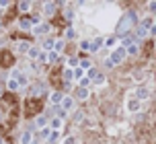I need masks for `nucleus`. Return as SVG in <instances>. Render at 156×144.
<instances>
[{"label":"nucleus","instance_id":"nucleus-20","mask_svg":"<svg viewBox=\"0 0 156 144\" xmlns=\"http://www.w3.org/2000/svg\"><path fill=\"white\" fill-rule=\"evenodd\" d=\"M33 23L29 21V19H21V29H31Z\"/></svg>","mask_w":156,"mask_h":144},{"label":"nucleus","instance_id":"nucleus-18","mask_svg":"<svg viewBox=\"0 0 156 144\" xmlns=\"http://www.w3.org/2000/svg\"><path fill=\"white\" fill-rule=\"evenodd\" d=\"M55 60H60V54H58V52H54V49H51V52H49V54H47V62H55Z\"/></svg>","mask_w":156,"mask_h":144},{"label":"nucleus","instance_id":"nucleus-22","mask_svg":"<svg viewBox=\"0 0 156 144\" xmlns=\"http://www.w3.org/2000/svg\"><path fill=\"white\" fill-rule=\"evenodd\" d=\"M45 124H47V120L43 117V115H39V117H37V128H43Z\"/></svg>","mask_w":156,"mask_h":144},{"label":"nucleus","instance_id":"nucleus-30","mask_svg":"<svg viewBox=\"0 0 156 144\" xmlns=\"http://www.w3.org/2000/svg\"><path fill=\"white\" fill-rule=\"evenodd\" d=\"M21 10H29V2H21Z\"/></svg>","mask_w":156,"mask_h":144},{"label":"nucleus","instance_id":"nucleus-6","mask_svg":"<svg viewBox=\"0 0 156 144\" xmlns=\"http://www.w3.org/2000/svg\"><path fill=\"white\" fill-rule=\"evenodd\" d=\"M76 97H78V99H88V97H90V88H86V87H78Z\"/></svg>","mask_w":156,"mask_h":144},{"label":"nucleus","instance_id":"nucleus-7","mask_svg":"<svg viewBox=\"0 0 156 144\" xmlns=\"http://www.w3.org/2000/svg\"><path fill=\"white\" fill-rule=\"evenodd\" d=\"M62 126H64L62 117H54V120L49 121V130H62Z\"/></svg>","mask_w":156,"mask_h":144},{"label":"nucleus","instance_id":"nucleus-4","mask_svg":"<svg viewBox=\"0 0 156 144\" xmlns=\"http://www.w3.org/2000/svg\"><path fill=\"white\" fill-rule=\"evenodd\" d=\"M136 99H138V101H146V99H150V91L146 87H140L138 91H136Z\"/></svg>","mask_w":156,"mask_h":144},{"label":"nucleus","instance_id":"nucleus-3","mask_svg":"<svg viewBox=\"0 0 156 144\" xmlns=\"http://www.w3.org/2000/svg\"><path fill=\"white\" fill-rule=\"evenodd\" d=\"M140 107H142V101H138V99H129V101L125 103V109H127L129 113H138Z\"/></svg>","mask_w":156,"mask_h":144},{"label":"nucleus","instance_id":"nucleus-15","mask_svg":"<svg viewBox=\"0 0 156 144\" xmlns=\"http://www.w3.org/2000/svg\"><path fill=\"white\" fill-rule=\"evenodd\" d=\"M94 85H97V87H101V85H105V82H107V78H105V74H97V76H94Z\"/></svg>","mask_w":156,"mask_h":144},{"label":"nucleus","instance_id":"nucleus-29","mask_svg":"<svg viewBox=\"0 0 156 144\" xmlns=\"http://www.w3.org/2000/svg\"><path fill=\"white\" fill-rule=\"evenodd\" d=\"M64 144H76V140H74V138H72V136H68V138H66V140H64Z\"/></svg>","mask_w":156,"mask_h":144},{"label":"nucleus","instance_id":"nucleus-8","mask_svg":"<svg viewBox=\"0 0 156 144\" xmlns=\"http://www.w3.org/2000/svg\"><path fill=\"white\" fill-rule=\"evenodd\" d=\"M60 101H62V95H60V93H58V91H51V93H49V103L51 105H60Z\"/></svg>","mask_w":156,"mask_h":144},{"label":"nucleus","instance_id":"nucleus-5","mask_svg":"<svg viewBox=\"0 0 156 144\" xmlns=\"http://www.w3.org/2000/svg\"><path fill=\"white\" fill-rule=\"evenodd\" d=\"M31 29H33V33H35V35H43V33H47L51 27H49V25H45V23H41V25H33Z\"/></svg>","mask_w":156,"mask_h":144},{"label":"nucleus","instance_id":"nucleus-1","mask_svg":"<svg viewBox=\"0 0 156 144\" xmlns=\"http://www.w3.org/2000/svg\"><path fill=\"white\" fill-rule=\"evenodd\" d=\"M127 56V52H125V48H115L113 49V54H111V62L113 64H119V62H123V58Z\"/></svg>","mask_w":156,"mask_h":144},{"label":"nucleus","instance_id":"nucleus-17","mask_svg":"<svg viewBox=\"0 0 156 144\" xmlns=\"http://www.w3.org/2000/svg\"><path fill=\"white\" fill-rule=\"evenodd\" d=\"M31 132H25L23 136H21V144H31Z\"/></svg>","mask_w":156,"mask_h":144},{"label":"nucleus","instance_id":"nucleus-19","mask_svg":"<svg viewBox=\"0 0 156 144\" xmlns=\"http://www.w3.org/2000/svg\"><path fill=\"white\" fill-rule=\"evenodd\" d=\"M80 48L86 49V52H90V49H93V43H90L88 39H82V41H80Z\"/></svg>","mask_w":156,"mask_h":144},{"label":"nucleus","instance_id":"nucleus-10","mask_svg":"<svg viewBox=\"0 0 156 144\" xmlns=\"http://www.w3.org/2000/svg\"><path fill=\"white\" fill-rule=\"evenodd\" d=\"M142 27H146V29H152V25H154V16L148 15V16H144V21H142Z\"/></svg>","mask_w":156,"mask_h":144},{"label":"nucleus","instance_id":"nucleus-2","mask_svg":"<svg viewBox=\"0 0 156 144\" xmlns=\"http://www.w3.org/2000/svg\"><path fill=\"white\" fill-rule=\"evenodd\" d=\"M60 107H62V111H64V113L72 111V109H74V99H72L70 95L62 97V101H60Z\"/></svg>","mask_w":156,"mask_h":144},{"label":"nucleus","instance_id":"nucleus-13","mask_svg":"<svg viewBox=\"0 0 156 144\" xmlns=\"http://www.w3.org/2000/svg\"><path fill=\"white\" fill-rule=\"evenodd\" d=\"M150 35V29H146V27H138V37H142V39H146V37H148Z\"/></svg>","mask_w":156,"mask_h":144},{"label":"nucleus","instance_id":"nucleus-14","mask_svg":"<svg viewBox=\"0 0 156 144\" xmlns=\"http://www.w3.org/2000/svg\"><path fill=\"white\" fill-rule=\"evenodd\" d=\"M117 43H119V39H115V37H109V39L105 41V45H107L109 49H115V48H117Z\"/></svg>","mask_w":156,"mask_h":144},{"label":"nucleus","instance_id":"nucleus-21","mask_svg":"<svg viewBox=\"0 0 156 144\" xmlns=\"http://www.w3.org/2000/svg\"><path fill=\"white\" fill-rule=\"evenodd\" d=\"M43 13H45V15H51V13H54V4H51V2H47L45 8H43Z\"/></svg>","mask_w":156,"mask_h":144},{"label":"nucleus","instance_id":"nucleus-11","mask_svg":"<svg viewBox=\"0 0 156 144\" xmlns=\"http://www.w3.org/2000/svg\"><path fill=\"white\" fill-rule=\"evenodd\" d=\"M27 56L31 58V60H37V56H39V48H35V45H29V49H27Z\"/></svg>","mask_w":156,"mask_h":144},{"label":"nucleus","instance_id":"nucleus-26","mask_svg":"<svg viewBox=\"0 0 156 144\" xmlns=\"http://www.w3.org/2000/svg\"><path fill=\"white\" fill-rule=\"evenodd\" d=\"M43 48H45V49H54V41H51V39H47L45 43H43Z\"/></svg>","mask_w":156,"mask_h":144},{"label":"nucleus","instance_id":"nucleus-25","mask_svg":"<svg viewBox=\"0 0 156 144\" xmlns=\"http://www.w3.org/2000/svg\"><path fill=\"white\" fill-rule=\"evenodd\" d=\"M66 37H68V39L76 37V31H74V29H68V31H66Z\"/></svg>","mask_w":156,"mask_h":144},{"label":"nucleus","instance_id":"nucleus-12","mask_svg":"<svg viewBox=\"0 0 156 144\" xmlns=\"http://www.w3.org/2000/svg\"><path fill=\"white\" fill-rule=\"evenodd\" d=\"M64 45H66V41L64 39H58V41H54V52H64Z\"/></svg>","mask_w":156,"mask_h":144},{"label":"nucleus","instance_id":"nucleus-27","mask_svg":"<svg viewBox=\"0 0 156 144\" xmlns=\"http://www.w3.org/2000/svg\"><path fill=\"white\" fill-rule=\"evenodd\" d=\"M154 6H156V2H154V0H150V2H148V10H150V15L154 13Z\"/></svg>","mask_w":156,"mask_h":144},{"label":"nucleus","instance_id":"nucleus-9","mask_svg":"<svg viewBox=\"0 0 156 144\" xmlns=\"http://www.w3.org/2000/svg\"><path fill=\"white\" fill-rule=\"evenodd\" d=\"M58 140H60V130H51L49 136H47V142L54 144V142H58Z\"/></svg>","mask_w":156,"mask_h":144},{"label":"nucleus","instance_id":"nucleus-24","mask_svg":"<svg viewBox=\"0 0 156 144\" xmlns=\"http://www.w3.org/2000/svg\"><path fill=\"white\" fill-rule=\"evenodd\" d=\"M76 66H78V60L70 58V60H68V68H76Z\"/></svg>","mask_w":156,"mask_h":144},{"label":"nucleus","instance_id":"nucleus-23","mask_svg":"<svg viewBox=\"0 0 156 144\" xmlns=\"http://www.w3.org/2000/svg\"><path fill=\"white\" fill-rule=\"evenodd\" d=\"M64 78L72 80V68H66V70H64Z\"/></svg>","mask_w":156,"mask_h":144},{"label":"nucleus","instance_id":"nucleus-28","mask_svg":"<svg viewBox=\"0 0 156 144\" xmlns=\"http://www.w3.org/2000/svg\"><path fill=\"white\" fill-rule=\"evenodd\" d=\"M19 49H21V52H27V49H29V43H19Z\"/></svg>","mask_w":156,"mask_h":144},{"label":"nucleus","instance_id":"nucleus-16","mask_svg":"<svg viewBox=\"0 0 156 144\" xmlns=\"http://www.w3.org/2000/svg\"><path fill=\"white\" fill-rule=\"evenodd\" d=\"M19 88V80L16 78H8V91H16Z\"/></svg>","mask_w":156,"mask_h":144}]
</instances>
